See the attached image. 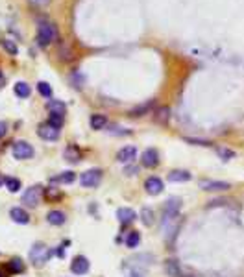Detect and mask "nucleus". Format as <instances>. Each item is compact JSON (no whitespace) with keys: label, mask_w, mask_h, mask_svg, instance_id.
Instances as JSON below:
<instances>
[{"label":"nucleus","mask_w":244,"mask_h":277,"mask_svg":"<svg viewBox=\"0 0 244 277\" xmlns=\"http://www.w3.org/2000/svg\"><path fill=\"white\" fill-rule=\"evenodd\" d=\"M10 216H11V220H13V222H17V224L24 225V224H28V222H30V214H28L22 207H13L10 211Z\"/></svg>","instance_id":"15"},{"label":"nucleus","mask_w":244,"mask_h":277,"mask_svg":"<svg viewBox=\"0 0 244 277\" xmlns=\"http://www.w3.org/2000/svg\"><path fill=\"white\" fill-rule=\"evenodd\" d=\"M13 91H15V95L19 96V98H28V96L32 95V89H30V85H28L26 81H17Z\"/></svg>","instance_id":"24"},{"label":"nucleus","mask_w":244,"mask_h":277,"mask_svg":"<svg viewBox=\"0 0 244 277\" xmlns=\"http://www.w3.org/2000/svg\"><path fill=\"white\" fill-rule=\"evenodd\" d=\"M154 106H156V100H150V102H147V104H142V106L133 107L130 111V117H142V115H148Z\"/></svg>","instance_id":"21"},{"label":"nucleus","mask_w":244,"mask_h":277,"mask_svg":"<svg viewBox=\"0 0 244 277\" xmlns=\"http://www.w3.org/2000/svg\"><path fill=\"white\" fill-rule=\"evenodd\" d=\"M89 266H91L89 259L83 255H78L74 257V261L71 262V272L76 273V275H85V273L89 272Z\"/></svg>","instance_id":"9"},{"label":"nucleus","mask_w":244,"mask_h":277,"mask_svg":"<svg viewBox=\"0 0 244 277\" xmlns=\"http://www.w3.org/2000/svg\"><path fill=\"white\" fill-rule=\"evenodd\" d=\"M41 194H43V189H41L39 185L30 187V189L22 194V203L28 205V207H37L39 200H41Z\"/></svg>","instance_id":"6"},{"label":"nucleus","mask_w":244,"mask_h":277,"mask_svg":"<svg viewBox=\"0 0 244 277\" xmlns=\"http://www.w3.org/2000/svg\"><path fill=\"white\" fill-rule=\"evenodd\" d=\"M202 185V189L204 191H209V192H218V191H229L231 189V185L229 183H226V181H213V179H206V181H202L200 183Z\"/></svg>","instance_id":"13"},{"label":"nucleus","mask_w":244,"mask_h":277,"mask_svg":"<svg viewBox=\"0 0 244 277\" xmlns=\"http://www.w3.org/2000/svg\"><path fill=\"white\" fill-rule=\"evenodd\" d=\"M91 128L96 129V131H100V129H104L106 126H108V118H106V115H100V113H94V115H91Z\"/></svg>","instance_id":"22"},{"label":"nucleus","mask_w":244,"mask_h":277,"mask_svg":"<svg viewBox=\"0 0 244 277\" xmlns=\"http://www.w3.org/2000/svg\"><path fill=\"white\" fill-rule=\"evenodd\" d=\"M63 115H54V113H50V118H48V124H52V126H56V128H60L63 126Z\"/></svg>","instance_id":"33"},{"label":"nucleus","mask_w":244,"mask_h":277,"mask_svg":"<svg viewBox=\"0 0 244 277\" xmlns=\"http://www.w3.org/2000/svg\"><path fill=\"white\" fill-rule=\"evenodd\" d=\"M163 189H165V185H163V181L158 176H150L147 181H144V191H147L150 196H158V194H161Z\"/></svg>","instance_id":"11"},{"label":"nucleus","mask_w":244,"mask_h":277,"mask_svg":"<svg viewBox=\"0 0 244 277\" xmlns=\"http://www.w3.org/2000/svg\"><path fill=\"white\" fill-rule=\"evenodd\" d=\"M137 170H139L137 166H128V168H126V174H128V176H133V174H137Z\"/></svg>","instance_id":"39"},{"label":"nucleus","mask_w":244,"mask_h":277,"mask_svg":"<svg viewBox=\"0 0 244 277\" xmlns=\"http://www.w3.org/2000/svg\"><path fill=\"white\" fill-rule=\"evenodd\" d=\"M187 143L200 144V146H209V144H211V143H207V141H200V138H187Z\"/></svg>","instance_id":"36"},{"label":"nucleus","mask_w":244,"mask_h":277,"mask_svg":"<svg viewBox=\"0 0 244 277\" xmlns=\"http://www.w3.org/2000/svg\"><path fill=\"white\" fill-rule=\"evenodd\" d=\"M11 154H13L15 159L26 161L33 157V148L32 144H28L26 141H17V143H13V146H11Z\"/></svg>","instance_id":"4"},{"label":"nucleus","mask_w":244,"mask_h":277,"mask_svg":"<svg viewBox=\"0 0 244 277\" xmlns=\"http://www.w3.org/2000/svg\"><path fill=\"white\" fill-rule=\"evenodd\" d=\"M128 277H144V273L141 272V270H137V268H133L130 273H128Z\"/></svg>","instance_id":"37"},{"label":"nucleus","mask_w":244,"mask_h":277,"mask_svg":"<svg viewBox=\"0 0 244 277\" xmlns=\"http://www.w3.org/2000/svg\"><path fill=\"white\" fill-rule=\"evenodd\" d=\"M76 179V174L71 170H67V172H61L60 176H56L52 177V181H58V183H65V185H69V183H72Z\"/></svg>","instance_id":"28"},{"label":"nucleus","mask_w":244,"mask_h":277,"mask_svg":"<svg viewBox=\"0 0 244 277\" xmlns=\"http://www.w3.org/2000/svg\"><path fill=\"white\" fill-rule=\"evenodd\" d=\"M0 44H2V48H4L10 56H17V54H19V47H17V43L15 41H11V39H2Z\"/></svg>","instance_id":"29"},{"label":"nucleus","mask_w":244,"mask_h":277,"mask_svg":"<svg viewBox=\"0 0 244 277\" xmlns=\"http://www.w3.org/2000/svg\"><path fill=\"white\" fill-rule=\"evenodd\" d=\"M37 135L43 141H58L60 138V128H56L52 124H41L37 128Z\"/></svg>","instance_id":"7"},{"label":"nucleus","mask_w":244,"mask_h":277,"mask_svg":"<svg viewBox=\"0 0 244 277\" xmlns=\"http://www.w3.org/2000/svg\"><path fill=\"white\" fill-rule=\"evenodd\" d=\"M137 157V148L135 146H124V148H120L117 152V161L122 163V165H130L133 163Z\"/></svg>","instance_id":"10"},{"label":"nucleus","mask_w":244,"mask_h":277,"mask_svg":"<svg viewBox=\"0 0 244 277\" xmlns=\"http://www.w3.org/2000/svg\"><path fill=\"white\" fill-rule=\"evenodd\" d=\"M102 176H104V172L100 170V168H91V170H85L81 174L80 183H81V187H85V189H94V187L100 185Z\"/></svg>","instance_id":"3"},{"label":"nucleus","mask_w":244,"mask_h":277,"mask_svg":"<svg viewBox=\"0 0 244 277\" xmlns=\"http://www.w3.org/2000/svg\"><path fill=\"white\" fill-rule=\"evenodd\" d=\"M56 255L61 257V259H63V257H65V250H63V248H61V246H60V248L56 250Z\"/></svg>","instance_id":"40"},{"label":"nucleus","mask_w":244,"mask_h":277,"mask_svg":"<svg viewBox=\"0 0 244 277\" xmlns=\"http://www.w3.org/2000/svg\"><path fill=\"white\" fill-rule=\"evenodd\" d=\"M154 120L158 124H161V126L168 124V120H170V107H167V106L158 107V109L154 111Z\"/></svg>","instance_id":"16"},{"label":"nucleus","mask_w":244,"mask_h":277,"mask_svg":"<svg viewBox=\"0 0 244 277\" xmlns=\"http://www.w3.org/2000/svg\"><path fill=\"white\" fill-rule=\"evenodd\" d=\"M179 209H181V200H179V198H170V200H167L165 207H163V220L179 218Z\"/></svg>","instance_id":"5"},{"label":"nucleus","mask_w":244,"mask_h":277,"mask_svg":"<svg viewBox=\"0 0 244 277\" xmlns=\"http://www.w3.org/2000/svg\"><path fill=\"white\" fill-rule=\"evenodd\" d=\"M190 172L189 170H172V172H168V181H172V183H185V181H189L190 179Z\"/></svg>","instance_id":"17"},{"label":"nucleus","mask_w":244,"mask_h":277,"mask_svg":"<svg viewBox=\"0 0 244 277\" xmlns=\"http://www.w3.org/2000/svg\"><path fill=\"white\" fill-rule=\"evenodd\" d=\"M44 198L48 200V202H58V200H61L63 198V194H61L60 189H56V187H46L43 191Z\"/></svg>","instance_id":"25"},{"label":"nucleus","mask_w":244,"mask_h":277,"mask_svg":"<svg viewBox=\"0 0 244 277\" xmlns=\"http://www.w3.org/2000/svg\"><path fill=\"white\" fill-rule=\"evenodd\" d=\"M0 76H2V70H0Z\"/></svg>","instance_id":"42"},{"label":"nucleus","mask_w":244,"mask_h":277,"mask_svg":"<svg viewBox=\"0 0 244 277\" xmlns=\"http://www.w3.org/2000/svg\"><path fill=\"white\" fill-rule=\"evenodd\" d=\"M46 109H48L50 113H54V115H65L67 106H65V102H61V100H52V98H50L48 104H46Z\"/></svg>","instance_id":"20"},{"label":"nucleus","mask_w":244,"mask_h":277,"mask_svg":"<svg viewBox=\"0 0 244 277\" xmlns=\"http://www.w3.org/2000/svg\"><path fill=\"white\" fill-rule=\"evenodd\" d=\"M137 218V213L130 207H120L117 209V220L120 224H131Z\"/></svg>","instance_id":"14"},{"label":"nucleus","mask_w":244,"mask_h":277,"mask_svg":"<svg viewBox=\"0 0 244 277\" xmlns=\"http://www.w3.org/2000/svg\"><path fill=\"white\" fill-rule=\"evenodd\" d=\"M141 222L144 225H152L154 224V211L150 207H144L141 211Z\"/></svg>","instance_id":"31"},{"label":"nucleus","mask_w":244,"mask_h":277,"mask_svg":"<svg viewBox=\"0 0 244 277\" xmlns=\"http://www.w3.org/2000/svg\"><path fill=\"white\" fill-rule=\"evenodd\" d=\"M0 183H2V179H0Z\"/></svg>","instance_id":"43"},{"label":"nucleus","mask_w":244,"mask_h":277,"mask_svg":"<svg viewBox=\"0 0 244 277\" xmlns=\"http://www.w3.org/2000/svg\"><path fill=\"white\" fill-rule=\"evenodd\" d=\"M60 59H63V61H71V59H72V50H71V48L65 47V50H63V52L60 50Z\"/></svg>","instance_id":"35"},{"label":"nucleus","mask_w":244,"mask_h":277,"mask_svg":"<svg viewBox=\"0 0 244 277\" xmlns=\"http://www.w3.org/2000/svg\"><path fill=\"white\" fill-rule=\"evenodd\" d=\"M0 277H6V275H4V273H0Z\"/></svg>","instance_id":"41"},{"label":"nucleus","mask_w":244,"mask_h":277,"mask_svg":"<svg viewBox=\"0 0 244 277\" xmlns=\"http://www.w3.org/2000/svg\"><path fill=\"white\" fill-rule=\"evenodd\" d=\"M139 244H141V233H139V231H130L128 237H126V246H128L130 250H133V248H137Z\"/></svg>","instance_id":"26"},{"label":"nucleus","mask_w":244,"mask_h":277,"mask_svg":"<svg viewBox=\"0 0 244 277\" xmlns=\"http://www.w3.org/2000/svg\"><path fill=\"white\" fill-rule=\"evenodd\" d=\"M58 37H60V35H58V28H56L54 22L46 21V19H39L37 21V37H35L39 47L41 48L48 47V44L54 43Z\"/></svg>","instance_id":"1"},{"label":"nucleus","mask_w":244,"mask_h":277,"mask_svg":"<svg viewBox=\"0 0 244 277\" xmlns=\"http://www.w3.org/2000/svg\"><path fill=\"white\" fill-rule=\"evenodd\" d=\"M46 222H48L50 225H63L67 222V216L65 213H61V211H50V213L46 214Z\"/></svg>","instance_id":"19"},{"label":"nucleus","mask_w":244,"mask_h":277,"mask_svg":"<svg viewBox=\"0 0 244 277\" xmlns=\"http://www.w3.org/2000/svg\"><path fill=\"white\" fill-rule=\"evenodd\" d=\"M217 152H218V155H220V159L222 161H231L235 157V152L231 148H218Z\"/></svg>","instance_id":"32"},{"label":"nucleus","mask_w":244,"mask_h":277,"mask_svg":"<svg viewBox=\"0 0 244 277\" xmlns=\"http://www.w3.org/2000/svg\"><path fill=\"white\" fill-rule=\"evenodd\" d=\"M165 272H167L168 277H185L183 268L176 259H167L165 261Z\"/></svg>","instance_id":"12"},{"label":"nucleus","mask_w":244,"mask_h":277,"mask_svg":"<svg viewBox=\"0 0 244 277\" xmlns=\"http://www.w3.org/2000/svg\"><path fill=\"white\" fill-rule=\"evenodd\" d=\"M37 91H39V95L43 96V98H46V100L52 98V87H50V83H46V81H39Z\"/></svg>","instance_id":"30"},{"label":"nucleus","mask_w":244,"mask_h":277,"mask_svg":"<svg viewBox=\"0 0 244 277\" xmlns=\"http://www.w3.org/2000/svg\"><path fill=\"white\" fill-rule=\"evenodd\" d=\"M6 268H8V272H10V273H22L26 266H24L22 259H19V257H13L10 262H6Z\"/></svg>","instance_id":"23"},{"label":"nucleus","mask_w":244,"mask_h":277,"mask_svg":"<svg viewBox=\"0 0 244 277\" xmlns=\"http://www.w3.org/2000/svg\"><path fill=\"white\" fill-rule=\"evenodd\" d=\"M4 185L11 194H15V192L21 191V179H17V177H10V176L4 177Z\"/></svg>","instance_id":"27"},{"label":"nucleus","mask_w":244,"mask_h":277,"mask_svg":"<svg viewBox=\"0 0 244 277\" xmlns=\"http://www.w3.org/2000/svg\"><path fill=\"white\" fill-rule=\"evenodd\" d=\"M141 165L144 168H156L159 165V154L156 148H147L141 155Z\"/></svg>","instance_id":"8"},{"label":"nucleus","mask_w":244,"mask_h":277,"mask_svg":"<svg viewBox=\"0 0 244 277\" xmlns=\"http://www.w3.org/2000/svg\"><path fill=\"white\" fill-rule=\"evenodd\" d=\"M50 259V250L46 248V244L43 242H35V244L30 248V261L35 268L44 266Z\"/></svg>","instance_id":"2"},{"label":"nucleus","mask_w":244,"mask_h":277,"mask_svg":"<svg viewBox=\"0 0 244 277\" xmlns=\"http://www.w3.org/2000/svg\"><path fill=\"white\" fill-rule=\"evenodd\" d=\"M6 131H8V124H6V122H2V120H0V138L4 137V135H6Z\"/></svg>","instance_id":"38"},{"label":"nucleus","mask_w":244,"mask_h":277,"mask_svg":"<svg viewBox=\"0 0 244 277\" xmlns=\"http://www.w3.org/2000/svg\"><path fill=\"white\" fill-rule=\"evenodd\" d=\"M32 6H35V8H46V6L52 4V0H28Z\"/></svg>","instance_id":"34"},{"label":"nucleus","mask_w":244,"mask_h":277,"mask_svg":"<svg viewBox=\"0 0 244 277\" xmlns=\"http://www.w3.org/2000/svg\"><path fill=\"white\" fill-rule=\"evenodd\" d=\"M63 155H65V159L69 161V163H80V159H81V152L76 144H69L65 148V154Z\"/></svg>","instance_id":"18"}]
</instances>
